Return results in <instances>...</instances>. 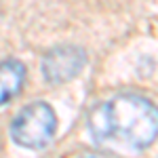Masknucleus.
Returning <instances> with one entry per match:
<instances>
[{"label":"nucleus","mask_w":158,"mask_h":158,"mask_svg":"<svg viewBox=\"0 0 158 158\" xmlns=\"http://www.w3.org/2000/svg\"><path fill=\"white\" fill-rule=\"evenodd\" d=\"M86 127L95 143L139 152L158 137V106L135 93L112 95L91 110Z\"/></svg>","instance_id":"1"},{"label":"nucleus","mask_w":158,"mask_h":158,"mask_svg":"<svg viewBox=\"0 0 158 158\" xmlns=\"http://www.w3.org/2000/svg\"><path fill=\"white\" fill-rule=\"evenodd\" d=\"M57 133V116L49 103L36 101L25 106L11 124V137L17 146L42 150Z\"/></svg>","instance_id":"2"},{"label":"nucleus","mask_w":158,"mask_h":158,"mask_svg":"<svg viewBox=\"0 0 158 158\" xmlns=\"http://www.w3.org/2000/svg\"><path fill=\"white\" fill-rule=\"evenodd\" d=\"M86 65V53L74 44H61L42 57V76L49 85H65Z\"/></svg>","instance_id":"3"},{"label":"nucleus","mask_w":158,"mask_h":158,"mask_svg":"<svg viewBox=\"0 0 158 158\" xmlns=\"http://www.w3.org/2000/svg\"><path fill=\"white\" fill-rule=\"evenodd\" d=\"M25 82V65L17 59L0 61V106L9 103Z\"/></svg>","instance_id":"4"},{"label":"nucleus","mask_w":158,"mask_h":158,"mask_svg":"<svg viewBox=\"0 0 158 158\" xmlns=\"http://www.w3.org/2000/svg\"><path fill=\"white\" fill-rule=\"evenodd\" d=\"M74 158H108V156L97 154V152H82V154H78V156H74Z\"/></svg>","instance_id":"5"}]
</instances>
